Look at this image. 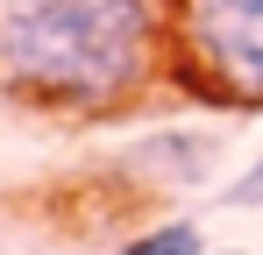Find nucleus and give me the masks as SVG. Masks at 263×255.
I'll return each instance as SVG.
<instances>
[{
	"mask_svg": "<svg viewBox=\"0 0 263 255\" xmlns=\"http://www.w3.org/2000/svg\"><path fill=\"white\" fill-rule=\"evenodd\" d=\"M164 78V0H0V99L50 128L128 121Z\"/></svg>",
	"mask_w": 263,
	"mask_h": 255,
	"instance_id": "obj_1",
	"label": "nucleus"
},
{
	"mask_svg": "<svg viewBox=\"0 0 263 255\" xmlns=\"http://www.w3.org/2000/svg\"><path fill=\"white\" fill-rule=\"evenodd\" d=\"M220 206H228V213H256V206H263V149H256V163L220 192Z\"/></svg>",
	"mask_w": 263,
	"mask_h": 255,
	"instance_id": "obj_5",
	"label": "nucleus"
},
{
	"mask_svg": "<svg viewBox=\"0 0 263 255\" xmlns=\"http://www.w3.org/2000/svg\"><path fill=\"white\" fill-rule=\"evenodd\" d=\"M206 255H249V248H206Z\"/></svg>",
	"mask_w": 263,
	"mask_h": 255,
	"instance_id": "obj_6",
	"label": "nucleus"
},
{
	"mask_svg": "<svg viewBox=\"0 0 263 255\" xmlns=\"http://www.w3.org/2000/svg\"><path fill=\"white\" fill-rule=\"evenodd\" d=\"M214 241L199 234V220H142L135 234H121L114 255H206Z\"/></svg>",
	"mask_w": 263,
	"mask_h": 255,
	"instance_id": "obj_4",
	"label": "nucleus"
},
{
	"mask_svg": "<svg viewBox=\"0 0 263 255\" xmlns=\"http://www.w3.org/2000/svg\"><path fill=\"white\" fill-rule=\"evenodd\" d=\"M171 85L220 114H263V0H164Z\"/></svg>",
	"mask_w": 263,
	"mask_h": 255,
	"instance_id": "obj_2",
	"label": "nucleus"
},
{
	"mask_svg": "<svg viewBox=\"0 0 263 255\" xmlns=\"http://www.w3.org/2000/svg\"><path fill=\"white\" fill-rule=\"evenodd\" d=\"M220 156H228V135L214 128H157V135H128L107 170L142 199H178V192L214 184Z\"/></svg>",
	"mask_w": 263,
	"mask_h": 255,
	"instance_id": "obj_3",
	"label": "nucleus"
}]
</instances>
